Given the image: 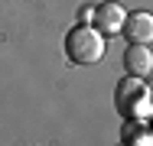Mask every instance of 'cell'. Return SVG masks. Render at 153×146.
Wrapping results in <instances>:
<instances>
[{
  "instance_id": "obj_1",
  "label": "cell",
  "mask_w": 153,
  "mask_h": 146,
  "mask_svg": "<svg viewBox=\"0 0 153 146\" xmlns=\"http://www.w3.org/2000/svg\"><path fill=\"white\" fill-rule=\"evenodd\" d=\"M104 52H108L104 32H98L94 26H75L65 36V55L75 65H94L104 58Z\"/></svg>"
},
{
  "instance_id": "obj_7",
  "label": "cell",
  "mask_w": 153,
  "mask_h": 146,
  "mask_svg": "<svg viewBox=\"0 0 153 146\" xmlns=\"http://www.w3.org/2000/svg\"><path fill=\"white\" fill-rule=\"evenodd\" d=\"M147 97H150V104H153V91H150V94H147Z\"/></svg>"
},
{
  "instance_id": "obj_3",
  "label": "cell",
  "mask_w": 153,
  "mask_h": 146,
  "mask_svg": "<svg viewBox=\"0 0 153 146\" xmlns=\"http://www.w3.org/2000/svg\"><path fill=\"white\" fill-rule=\"evenodd\" d=\"M121 32L130 39V42H153V13L147 10H137V13H130V16H124V26Z\"/></svg>"
},
{
  "instance_id": "obj_2",
  "label": "cell",
  "mask_w": 153,
  "mask_h": 146,
  "mask_svg": "<svg viewBox=\"0 0 153 146\" xmlns=\"http://www.w3.org/2000/svg\"><path fill=\"white\" fill-rule=\"evenodd\" d=\"M124 16H127V10H124L121 3H101V7H91L94 29H98V32H104V36H114V32H121Z\"/></svg>"
},
{
  "instance_id": "obj_8",
  "label": "cell",
  "mask_w": 153,
  "mask_h": 146,
  "mask_svg": "<svg viewBox=\"0 0 153 146\" xmlns=\"http://www.w3.org/2000/svg\"><path fill=\"white\" fill-rule=\"evenodd\" d=\"M150 136H153V123H150Z\"/></svg>"
},
{
  "instance_id": "obj_6",
  "label": "cell",
  "mask_w": 153,
  "mask_h": 146,
  "mask_svg": "<svg viewBox=\"0 0 153 146\" xmlns=\"http://www.w3.org/2000/svg\"><path fill=\"white\" fill-rule=\"evenodd\" d=\"M124 143H153V136L143 127H137V123L130 127V123H127V127H124Z\"/></svg>"
},
{
  "instance_id": "obj_5",
  "label": "cell",
  "mask_w": 153,
  "mask_h": 146,
  "mask_svg": "<svg viewBox=\"0 0 153 146\" xmlns=\"http://www.w3.org/2000/svg\"><path fill=\"white\" fill-rule=\"evenodd\" d=\"M147 101V91H143V85H140V78H134V75H127L121 81V91H117V104H121V111L127 107V104H134V107H140Z\"/></svg>"
},
{
  "instance_id": "obj_4",
  "label": "cell",
  "mask_w": 153,
  "mask_h": 146,
  "mask_svg": "<svg viewBox=\"0 0 153 146\" xmlns=\"http://www.w3.org/2000/svg\"><path fill=\"white\" fill-rule=\"evenodd\" d=\"M124 68H127V75H134V78L150 75V68H153L150 46H147V42H130L127 52H124Z\"/></svg>"
}]
</instances>
